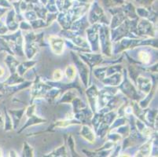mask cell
Returning a JSON list of instances; mask_svg holds the SVG:
<instances>
[{
    "label": "cell",
    "mask_w": 158,
    "mask_h": 157,
    "mask_svg": "<svg viewBox=\"0 0 158 157\" xmlns=\"http://www.w3.org/2000/svg\"><path fill=\"white\" fill-rule=\"evenodd\" d=\"M0 154H1V150H0Z\"/></svg>",
    "instance_id": "1"
},
{
    "label": "cell",
    "mask_w": 158,
    "mask_h": 157,
    "mask_svg": "<svg viewBox=\"0 0 158 157\" xmlns=\"http://www.w3.org/2000/svg\"><path fill=\"white\" fill-rule=\"evenodd\" d=\"M0 69H1V68H0Z\"/></svg>",
    "instance_id": "2"
}]
</instances>
